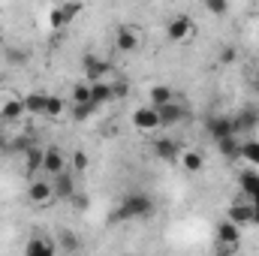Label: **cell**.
<instances>
[{"mask_svg": "<svg viewBox=\"0 0 259 256\" xmlns=\"http://www.w3.org/2000/svg\"><path fill=\"white\" fill-rule=\"evenodd\" d=\"M151 214H154V199L142 190H133V193H127L124 202L115 208L112 223H121V220H145V217H151Z\"/></svg>", "mask_w": 259, "mask_h": 256, "instance_id": "1", "label": "cell"}, {"mask_svg": "<svg viewBox=\"0 0 259 256\" xmlns=\"http://www.w3.org/2000/svg\"><path fill=\"white\" fill-rule=\"evenodd\" d=\"M81 72H84L88 84H97V81H106V75L112 72V64H109L106 58H97L94 52H88V55L81 58Z\"/></svg>", "mask_w": 259, "mask_h": 256, "instance_id": "2", "label": "cell"}, {"mask_svg": "<svg viewBox=\"0 0 259 256\" xmlns=\"http://www.w3.org/2000/svg\"><path fill=\"white\" fill-rule=\"evenodd\" d=\"M115 49H118L121 55L139 52V49H142V33H139L133 24H121V27L115 30Z\"/></svg>", "mask_w": 259, "mask_h": 256, "instance_id": "3", "label": "cell"}, {"mask_svg": "<svg viewBox=\"0 0 259 256\" xmlns=\"http://www.w3.org/2000/svg\"><path fill=\"white\" fill-rule=\"evenodd\" d=\"M196 24L190 15H175V18H169V24H166V36L172 39V42H190V36H193Z\"/></svg>", "mask_w": 259, "mask_h": 256, "instance_id": "4", "label": "cell"}, {"mask_svg": "<svg viewBox=\"0 0 259 256\" xmlns=\"http://www.w3.org/2000/svg\"><path fill=\"white\" fill-rule=\"evenodd\" d=\"M42 172H46L49 178H58V175L69 172V157H66L61 148H46V157H42Z\"/></svg>", "mask_w": 259, "mask_h": 256, "instance_id": "5", "label": "cell"}, {"mask_svg": "<svg viewBox=\"0 0 259 256\" xmlns=\"http://www.w3.org/2000/svg\"><path fill=\"white\" fill-rule=\"evenodd\" d=\"M157 115H160V127H178V124H184V121L190 118V112H187V106H184L181 100H175V103L157 109Z\"/></svg>", "mask_w": 259, "mask_h": 256, "instance_id": "6", "label": "cell"}, {"mask_svg": "<svg viewBox=\"0 0 259 256\" xmlns=\"http://www.w3.org/2000/svg\"><path fill=\"white\" fill-rule=\"evenodd\" d=\"M205 127H208V136H211L214 142H223V139L235 136V124H232L229 115H211V118L205 121Z\"/></svg>", "mask_w": 259, "mask_h": 256, "instance_id": "7", "label": "cell"}, {"mask_svg": "<svg viewBox=\"0 0 259 256\" xmlns=\"http://www.w3.org/2000/svg\"><path fill=\"white\" fill-rule=\"evenodd\" d=\"M27 199H30V205H49V202H55L52 178H49V181H46V178L30 181V184H27Z\"/></svg>", "mask_w": 259, "mask_h": 256, "instance_id": "8", "label": "cell"}, {"mask_svg": "<svg viewBox=\"0 0 259 256\" xmlns=\"http://www.w3.org/2000/svg\"><path fill=\"white\" fill-rule=\"evenodd\" d=\"M133 127L142 130V133H154V130L160 127V115H157V109H151V106H139V109L133 112Z\"/></svg>", "mask_w": 259, "mask_h": 256, "instance_id": "9", "label": "cell"}, {"mask_svg": "<svg viewBox=\"0 0 259 256\" xmlns=\"http://www.w3.org/2000/svg\"><path fill=\"white\" fill-rule=\"evenodd\" d=\"M214 238H217V244H226V247H238V241H241V226H235L232 220H220L217 223V232H214Z\"/></svg>", "mask_w": 259, "mask_h": 256, "instance_id": "10", "label": "cell"}, {"mask_svg": "<svg viewBox=\"0 0 259 256\" xmlns=\"http://www.w3.org/2000/svg\"><path fill=\"white\" fill-rule=\"evenodd\" d=\"M154 157H160V160H166V163H175V160L181 157V145H178L175 139H169V136L154 139Z\"/></svg>", "mask_w": 259, "mask_h": 256, "instance_id": "11", "label": "cell"}, {"mask_svg": "<svg viewBox=\"0 0 259 256\" xmlns=\"http://www.w3.org/2000/svg\"><path fill=\"white\" fill-rule=\"evenodd\" d=\"M52 190H55V199H64L69 202L72 196H75V178H72V172H64V175H58V178H52Z\"/></svg>", "mask_w": 259, "mask_h": 256, "instance_id": "12", "label": "cell"}, {"mask_svg": "<svg viewBox=\"0 0 259 256\" xmlns=\"http://www.w3.org/2000/svg\"><path fill=\"white\" fill-rule=\"evenodd\" d=\"M148 100H151V103H148L151 109H163V106L175 103V100H178V94H175L169 84H154V88L148 91Z\"/></svg>", "mask_w": 259, "mask_h": 256, "instance_id": "13", "label": "cell"}, {"mask_svg": "<svg viewBox=\"0 0 259 256\" xmlns=\"http://www.w3.org/2000/svg\"><path fill=\"white\" fill-rule=\"evenodd\" d=\"M226 220H232L235 226H247V223H253V202H235V205H229Z\"/></svg>", "mask_w": 259, "mask_h": 256, "instance_id": "14", "label": "cell"}, {"mask_svg": "<svg viewBox=\"0 0 259 256\" xmlns=\"http://www.w3.org/2000/svg\"><path fill=\"white\" fill-rule=\"evenodd\" d=\"M55 253H58V247H55V241L46 238V235H33V238L27 241V247H24V256H55Z\"/></svg>", "mask_w": 259, "mask_h": 256, "instance_id": "15", "label": "cell"}, {"mask_svg": "<svg viewBox=\"0 0 259 256\" xmlns=\"http://www.w3.org/2000/svg\"><path fill=\"white\" fill-rule=\"evenodd\" d=\"M21 100H24V112H27V115H33V118H46V103H49V94L33 91V94H27V97H21Z\"/></svg>", "mask_w": 259, "mask_h": 256, "instance_id": "16", "label": "cell"}, {"mask_svg": "<svg viewBox=\"0 0 259 256\" xmlns=\"http://www.w3.org/2000/svg\"><path fill=\"white\" fill-rule=\"evenodd\" d=\"M232 124H235V133H253L259 127V112L256 109H241L232 118Z\"/></svg>", "mask_w": 259, "mask_h": 256, "instance_id": "17", "label": "cell"}, {"mask_svg": "<svg viewBox=\"0 0 259 256\" xmlns=\"http://www.w3.org/2000/svg\"><path fill=\"white\" fill-rule=\"evenodd\" d=\"M27 112H24V100H18V97H9L6 103H3V109H0V121H21Z\"/></svg>", "mask_w": 259, "mask_h": 256, "instance_id": "18", "label": "cell"}, {"mask_svg": "<svg viewBox=\"0 0 259 256\" xmlns=\"http://www.w3.org/2000/svg\"><path fill=\"white\" fill-rule=\"evenodd\" d=\"M112 100H115L112 81H97V84H91V103H94V106H106V103H112Z\"/></svg>", "mask_w": 259, "mask_h": 256, "instance_id": "19", "label": "cell"}, {"mask_svg": "<svg viewBox=\"0 0 259 256\" xmlns=\"http://www.w3.org/2000/svg\"><path fill=\"white\" fill-rule=\"evenodd\" d=\"M42 157H46V148L39 145H30L24 151V163H27V175L33 178V172H42Z\"/></svg>", "mask_w": 259, "mask_h": 256, "instance_id": "20", "label": "cell"}, {"mask_svg": "<svg viewBox=\"0 0 259 256\" xmlns=\"http://www.w3.org/2000/svg\"><path fill=\"white\" fill-rule=\"evenodd\" d=\"M181 169L184 172H202V166H205V157H202V151H193V148H187V151H181Z\"/></svg>", "mask_w": 259, "mask_h": 256, "instance_id": "21", "label": "cell"}, {"mask_svg": "<svg viewBox=\"0 0 259 256\" xmlns=\"http://www.w3.org/2000/svg\"><path fill=\"white\" fill-rule=\"evenodd\" d=\"M238 157H241L244 163H250V169H256V166H259V142H256V139H247V142H241V151H238Z\"/></svg>", "mask_w": 259, "mask_h": 256, "instance_id": "22", "label": "cell"}, {"mask_svg": "<svg viewBox=\"0 0 259 256\" xmlns=\"http://www.w3.org/2000/svg\"><path fill=\"white\" fill-rule=\"evenodd\" d=\"M58 247L66 250V253H78V250H81V238H78L75 232H69V229H61V235H58Z\"/></svg>", "mask_w": 259, "mask_h": 256, "instance_id": "23", "label": "cell"}, {"mask_svg": "<svg viewBox=\"0 0 259 256\" xmlns=\"http://www.w3.org/2000/svg\"><path fill=\"white\" fill-rule=\"evenodd\" d=\"M3 61L9 66H24L27 64V52L21 46H9V49H3Z\"/></svg>", "mask_w": 259, "mask_h": 256, "instance_id": "24", "label": "cell"}, {"mask_svg": "<svg viewBox=\"0 0 259 256\" xmlns=\"http://www.w3.org/2000/svg\"><path fill=\"white\" fill-rule=\"evenodd\" d=\"M75 106H94L91 103V84L88 81H78V84H72V97H69Z\"/></svg>", "mask_w": 259, "mask_h": 256, "instance_id": "25", "label": "cell"}, {"mask_svg": "<svg viewBox=\"0 0 259 256\" xmlns=\"http://www.w3.org/2000/svg\"><path fill=\"white\" fill-rule=\"evenodd\" d=\"M217 148H220V154H223L226 160H238V151H241V142H238L235 136H229V139H223V142H217Z\"/></svg>", "mask_w": 259, "mask_h": 256, "instance_id": "26", "label": "cell"}, {"mask_svg": "<svg viewBox=\"0 0 259 256\" xmlns=\"http://www.w3.org/2000/svg\"><path fill=\"white\" fill-rule=\"evenodd\" d=\"M49 24H52L55 30H61V27H66V24H69V18L64 15V9H61V6H55V9L49 12Z\"/></svg>", "mask_w": 259, "mask_h": 256, "instance_id": "27", "label": "cell"}, {"mask_svg": "<svg viewBox=\"0 0 259 256\" xmlns=\"http://www.w3.org/2000/svg\"><path fill=\"white\" fill-rule=\"evenodd\" d=\"M61 112H64V100L49 94V103H46V118H58Z\"/></svg>", "mask_w": 259, "mask_h": 256, "instance_id": "28", "label": "cell"}, {"mask_svg": "<svg viewBox=\"0 0 259 256\" xmlns=\"http://www.w3.org/2000/svg\"><path fill=\"white\" fill-rule=\"evenodd\" d=\"M69 163H72V166H69V172H84L91 160H88V154H84V151H75V154L69 157Z\"/></svg>", "mask_w": 259, "mask_h": 256, "instance_id": "29", "label": "cell"}, {"mask_svg": "<svg viewBox=\"0 0 259 256\" xmlns=\"http://www.w3.org/2000/svg\"><path fill=\"white\" fill-rule=\"evenodd\" d=\"M205 9H208L211 15H226L232 6H229L226 0H205Z\"/></svg>", "mask_w": 259, "mask_h": 256, "instance_id": "30", "label": "cell"}, {"mask_svg": "<svg viewBox=\"0 0 259 256\" xmlns=\"http://www.w3.org/2000/svg\"><path fill=\"white\" fill-rule=\"evenodd\" d=\"M241 187H244V190L250 193V196H253V193L259 190V178H256V172H253V169L241 175Z\"/></svg>", "mask_w": 259, "mask_h": 256, "instance_id": "31", "label": "cell"}, {"mask_svg": "<svg viewBox=\"0 0 259 256\" xmlns=\"http://www.w3.org/2000/svg\"><path fill=\"white\" fill-rule=\"evenodd\" d=\"M217 58H220V64H235V58H238V49H235V46H223Z\"/></svg>", "mask_w": 259, "mask_h": 256, "instance_id": "32", "label": "cell"}, {"mask_svg": "<svg viewBox=\"0 0 259 256\" xmlns=\"http://www.w3.org/2000/svg\"><path fill=\"white\" fill-rule=\"evenodd\" d=\"M61 9H64V15L69 18V21H72L75 15H81V12H84V6H81V3H61Z\"/></svg>", "mask_w": 259, "mask_h": 256, "instance_id": "33", "label": "cell"}, {"mask_svg": "<svg viewBox=\"0 0 259 256\" xmlns=\"http://www.w3.org/2000/svg\"><path fill=\"white\" fill-rule=\"evenodd\" d=\"M112 94H115V100H124L130 94V84L127 81H115V84H112Z\"/></svg>", "mask_w": 259, "mask_h": 256, "instance_id": "34", "label": "cell"}, {"mask_svg": "<svg viewBox=\"0 0 259 256\" xmlns=\"http://www.w3.org/2000/svg\"><path fill=\"white\" fill-rule=\"evenodd\" d=\"M214 256H238V247H226V244H217Z\"/></svg>", "mask_w": 259, "mask_h": 256, "instance_id": "35", "label": "cell"}, {"mask_svg": "<svg viewBox=\"0 0 259 256\" xmlns=\"http://www.w3.org/2000/svg\"><path fill=\"white\" fill-rule=\"evenodd\" d=\"M69 202H72V205H75V208H81V211H84V208H88V196H81V193H75V196H72V199H69Z\"/></svg>", "mask_w": 259, "mask_h": 256, "instance_id": "36", "label": "cell"}, {"mask_svg": "<svg viewBox=\"0 0 259 256\" xmlns=\"http://www.w3.org/2000/svg\"><path fill=\"white\" fill-rule=\"evenodd\" d=\"M3 151H9V136H6V130L0 127V154Z\"/></svg>", "mask_w": 259, "mask_h": 256, "instance_id": "37", "label": "cell"}, {"mask_svg": "<svg viewBox=\"0 0 259 256\" xmlns=\"http://www.w3.org/2000/svg\"><path fill=\"white\" fill-rule=\"evenodd\" d=\"M127 256H133V253H127Z\"/></svg>", "mask_w": 259, "mask_h": 256, "instance_id": "38", "label": "cell"}]
</instances>
